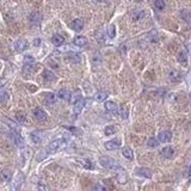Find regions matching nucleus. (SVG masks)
I'll list each match as a JSON object with an SVG mask.
<instances>
[{
  "mask_svg": "<svg viewBox=\"0 0 191 191\" xmlns=\"http://www.w3.org/2000/svg\"><path fill=\"white\" fill-rule=\"evenodd\" d=\"M52 42H53L54 46L59 47V46H61V44H63V42H65V38H63V36H62V35L55 34L53 37H52Z\"/></svg>",
  "mask_w": 191,
  "mask_h": 191,
  "instance_id": "ddd939ff",
  "label": "nucleus"
},
{
  "mask_svg": "<svg viewBox=\"0 0 191 191\" xmlns=\"http://www.w3.org/2000/svg\"><path fill=\"white\" fill-rule=\"evenodd\" d=\"M85 105V100L81 98V99H79L78 102H75L74 104H73V111H74V114L75 115H79L81 112V110H83V107Z\"/></svg>",
  "mask_w": 191,
  "mask_h": 191,
  "instance_id": "1a4fd4ad",
  "label": "nucleus"
},
{
  "mask_svg": "<svg viewBox=\"0 0 191 191\" xmlns=\"http://www.w3.org/2000/svg\"><path fill=\"white\" fill-rule=\"evenodd\" d=\"M115 133H116V128L112 127V125H109V127L105 128V135H112Z\"/></svg>",
  "mask_w": 191,
  "mask_h": 191,
  "instance_id": "f704fd0d",
  "label": "nucleus"
},
{
  "mask_svg": "<svg viewBox=\"0 0 191 191\" xmlns=\"http://www.w3.org/2000/svg\"><path fill=\"white\" fill-rule=\"evenodd\" d=\"M5 84H6V79L5 78H0V87H2Z\"/></svg>",
  "mask_w": 191,
  "mask_h": 191,
  "instance_id": "58836bf2",
  "label": "nucleus"
},
{
  "mask_svg": "<svg viewBox=\"0 0 191 191\" xmlns=\"http://www.w3.org/2000/svg\"><path fill=\"white\" fill-rule=\"evenodd\" d=\"M99 161H100V165H102L103 167L112 170V171L116 172L117 179H118L120 183L124 184L127 182V173H125V170H124L122 166H120V165L117 164V161L114 160V159H111V158H107V157H100Z\"/></svg>",
  "mask_w": 191,
  "mask_h": 191,
  "instance_id": "f257e3e1",
  "label": "nucleus"
},
{
  "mask_svg": "<svg viewBox=\"0 0 191 191\" xmlns=\"http://www.w3.org/2000/svg\"><path fill=\"white\" fill-rule=\"evenodd\" d=\"M41 44V39L39 38H36L35 41H34V46H39Z\"/></svg>",
  "mask_w": 191,
  "mask_h": 191,
  "instance_id": "ea45409f",
  "label": "nucleus"
},
{
  "mask_svg": "<svg viewBox=\"0 0 191 191\" xmlns=\"http://www.w3.org/2000/svg\"><path fill=\"white\" fill-rule=\"evenodd\" d=\"M69 96H70V93L68 92L67 89H61V90L59 91V93H57V97L61 98V99H68Z\"/></svg>",
  "mask_w": 191,
  "mask_h": 191,
  "instance_id": "5701e85b",
  "label": "nucleus"
},
{
  "mask_svg": "<svg viewBox=\"0 0 191 191\" xmlns=\"http://www.w3.org/2000/svg\"><path fill=\"white\" fill-rule=\"evenodd\" d=\"M178 61L180 62L182 65H185L188 62V55H186L185 52H180L178 54Z\"/></svg>",
  "mask_w": 191,
  "mask_h": 191,
  "instance_id": "cd10ccee",
  "label": "nucleus"
},
{
  "mask_svg": "<svg viewBox=\"0 0 191 191\" xmlns=\"http://www.w3.org/2000/svg\"><path fill=\"white\" fill-rule=\"evenodd\" d=\"M11 139H12V141H13V143H15L16 146H18V147H23V139H22V136L18 134V133H12L11 134Z\"/></svg>",
  "mask_w": 191,
  "mask_h": 191,
  "instance_id": "9d476101",
  "label": "nucleus"
},
{
  "mask_svg": "<svg viewBox=\"0 0 191 191\" xmlns=\"http://www.w3.org/2000/svg\"><path fill=\"white\" fill-rule=\"evenodd\" d=\"M66 145H67V141L65 139H56V140L52 141L49 145L47 146L46 152L49 153V154H53V153L61 151L63 147H66Z\"/></svg>",
  "mask_w": 191,
  "mask_h": 191,
  "instance_id": "f03ea898",
  "label": "nucleus"
},
{
  "mask_svg": "<svg viewBox=\"0 0 191 191\" xmlns=\"http://www.w3.org/2000/svg\"><path fill=\"white\" fill-rule=\"evenodd\" d=\"M32 114H34L35 120L38 121V122H42V121H46L47 120L46 111H44L43 109H41V107H35L34 111H32Z\"/></svg>",
  "mask_w": 191,
  "mask_h": 191,
  "instance_id": "7ed1b4c3",
  "label": "nucleus"
},
{
  "mask_svg": "<svg viewBox=\"0 0 191 191\" xmlns=\"http://www.w3.org/2000/svg\"><path fill=\"white\" fill-rule=\"evenodd\" d=\"M94 98L96 100H98V102H102V100H105L107 98V93L105 91H99L96 93V96H94Z\"/></svg>",
  "mask_w": 191,
  "mask_h": 191,
  "instance_id": "b1692460",
  "label": "nucleus"
},
{
  "mask_svg": "<svg viewBox=\"0 0 191 191\" xmlns=\"http://www.w3.org/2000/svg\"><path fill=\"white\" fill-rule=\"evenodd\" d=\"M120 146H121V142H120V140H117V139L105 142V148H107V151H115V149H118Z\"/></svg>",
  "mask_w": 191,
  "mask_h": 191,
  "instance_id": "39448f33",
  "label": "nucleus"
},
{
  "mask_svg": "<svg viewBox=\"0 0 191 191\" xmlns=\"http://www.w3.org/2000/svg\"><path fill=\"white\" fill-rule=\"evenodd\" d=\"M147 145L149 146V147H152V148H154V147H158V146H159V141H158L157 139L151 138L148 141H147Z\"/></svg>",
  "mask_w": 191,
  "mask_h": 191,
  "instance_id": "473e14b6",
  "label": "nucleus"
},
{
  "mask_svg": "<svg viewBox=\"0 0 191 191\" xmlns=\"http://www.w3.org/2000/svg\"><path fill=\"white\" fill-rule=\"evenodd\" d=\"M56 102V94H54L52 92H48L44 94V103L48 105H52Z\"/></svg>",
  "mask_w": 191,
  "mask_h": 191,
  "instance_id": "f8f14e48",
  "label": "nucleus"
},
{
  "mask_svg": "<svg viewBox=\"0 0 191 191\" xmlns=\"http://www.w3.org/2000/svg\"><path fill=\"white\" fill-rule=\"evenodd\" d=\"M70 26H72V29L75 31H80L83 28H84V22H83V19H80V18H78V19H74L72 24H70Z\"/></svg>",
  "mask_w": 191,
  "mask_h": 191,
  "instance_id": "9b49d317",
  "label": "nucleus"
},
{
  "mask_svg": "<svg viewBox=\"0 0 191 191\" xmlns=\"http://www.w3.org/2000/svg\"><path fill=\"white\" fill-rule=\"evenodd\" d=\"M97 1H98V2H104L105 0H97Z\"/></svg>",
  "mask_w": 191,
  "mask_h": 191,
  "instance_id": "79ce46f5",
  "label": "nucleus"
},
{
  "mask_svg": "<svg viewBox=\"0 0 191 191\" xmlns=\"http://www.w3.org/2000/svg\"><path fill=\"white\" fill-rule=\"evenodd\" d=\"M180 17H182V19H184L185 22H190L191 19V15L189 13L188 10H182L180 11Z\"/></svg>",
  "mask_w": 191,
  "mask_h": 191,
  "instance_id": "c756f323",
  "label": "nucleus"
},
{
  "mask_svg": "<svg viewBox=\"0 0 191 191\" xmlns=\"http://www.w3.org/2000/svg\"><path fill=\"white\" fill-rule=\"evenodd\" d=\"M42 75H43V79H44L46 81H53L54 79H55V75H54L50 70H44Z\"/></svg>",
  "mask_w": 191,
  "mask_h": 191,
  "instance_id": "393cba45",
  "label": "nucleus"
},
{
  "mask_svg": "<svg viewBox=\"0 0 191 191\" xmlns=\"http://www.w3.org/2000/svg\"><path fill=\"white\" fill-rule=\"evenodd\" d=\"M107 35H109V37L114 38L116 36V29H115V25L114 24H111L109 28H107Z\"/></svg>",
  "mask_w": 191,
  "mask_h": 191,
  "instance_id": "7c9ffc66",
  "label": "nucleus"
},
{
  "mask_svg": "<svg viewBox=\"0 0 191 191\" xmlns=\"http://www.w3.org/2000/svg\"><path fill=\"white\" fill-rule=\"evenodd\" d=\"M79 99H81V91L80 90H75L70 96H69V100L72 104H74L75 102H78Z\"/></svg>",
  "mask_w": 191,
  "mask_h": 191,
  "instance_id": "dca6fc26",
  "label": "nucleus"
},
{
  "mask_svg": "<svg viewBox=\"0 0 191 191\" xmlns=\"http://www.w3.org/2000/svg\"><path fill=\"white\" fill-rule=\"evenodd\" d=\"M158 139H159L160 142H168V141L172 139V134H171L168 130H164V131L159 133Z\"/></svg>",
  "mask_w": 191,
  "mask_h": 191,
  "instance_id": "6e6552de",
  "label": "nucleus"
},
{
  "mask_svg": "<svg viewBox=\"0 0 191 191\" xmlns=\"http://www.w3.org/2000/svg\"><path fill=\"white\" fill-rule=\"evenodd\" d=\"M11 178H12V173H11V171H8V170H4V171L0 173V179H1L2 182H10Z\"/></svg>",
  "mask_w": 191,
  "mask_h": 191,
  "instance_id": "a211bd4d",
  "label": "nucleus"
},
{
  "mask_svg": "<svg viewBox=\"0 0 191 191\" xmlns=\"http://www.w3.org/2000/svg\"><path fill=\"white\" fill-rule=\"evenodd\" d=\"M122 154H123V157L124 158H127V159H133L134 158V154H133V151L130 149L129 147H123V149H122Z\"/></svg>",
  "mask_w": 191,
  "mask_h": 191,
  "instance_id": "4be33fe9",
  "label": "nucleus"
},
{
  "mask_svg": "<svg viewBox=\"0 0 191 191\" xmlns=\"http://www.w3.org/2000/svg\"><path fill=\"white\" fill-rule=\"evenodd\" d=\"M154 6L158 10H162V8L165 7V1L164 0H155L154 1Z\"/></svg>",
  "mask_w": 191,
  "mask_h": 191,
  "instance_id": "72a5a7b5",
  "label": "nucleus"
},
{
  "mask_svg": "<svg viewBox=\"0 0 191 191\" xmlns=\"http://www.w3.org/2000/svg\"><path fill=\"white\" fill-rule=\"evenodd\" d=\"M67 59H68V61L72 62V63H78V62H80V60H81V56H80V54L69 53L68 55H67Z\"/></svg>",
  "mask_w": 191,
  "mask_h": 191,
  "instance_id": "2eb2a0df",
  "label": "nucleus"
},
{
  "mask_svg": "<svg viewBox=\"0 0 191 191\" xmlns=\"http://www.w3.org/2000/svg\"><path fill=\"white\" fill-rule=\"evenodd\" d=\"M93 189H96V190H102V191L107 190V188H105V186H103V185H99V184L94 185V186H93Z\"/></svg>",
  "mask_w": 191,
  "mask_h": 191,
  "instance_id": "4c0bfd02",
  "label": "nucleus"
},
{
  "mask_svg": "<svg viewBox=\"0 0 191 191\" xmlns=\"http://www.w3.org/2000/svg\"><path fill=\"white\" fill-rule=\"evenodd\" d=\"M105 110L107 112H116L117 111V104L115 102H107L105 103Z\"/></svg>",
  "mask_w": 191,
  "mask_h": 191,
  "instance_id": "6ab92c4d",
  "label": "nucleus"
},
{
  "mask_svg": "<svg viewBox=\"0 0 191 191\" xmlns=\"http://www.w3.org/2000/svg\"><path fill=\"white\" fill-rule=\"evenodd\" d=\"M143 16H145V12H143V11H134V12L131 13V18H133L134 20H139V19L143 18Z\"/></svg>",
  "mask_w": 191,
  "mask_h": 191,
  "instance_id": "bb28decb",
  "label": "nucleus"
},
{
  "mask_svg": "<svg viewBox=\"0 0 191 191\" xmlns=\"http://www.w3.org/2000/svg\"><path fill=\"white\" fill-rule=\"evenodd\" d=\"M120 115L122 116L123 118H127L128 117V109L127 107H121V109H120Z\"/></svg>",
  "mask_w": 191,
  "mask_h": 191,
  "instance_id": "c9c22d12",
  "label": "nucleus"
},
{
  "mask_svg": "<svg viewBox=\"0 0 191 191\" xmlns=\"http://www.w3.org/2000/svg\"><path fill=\"white\" fill-rule=\"evenodd\" d=\"M188 176H189V178L191 179V165H190V167H189V171H188Z\"/></svg>",
  "mask_w": 191,
  "mask_h": 191,
  "instance_id": "a19ab883",
  "label": "nucleus"
},
{
  "mask_svg": "<svg viewBox=\"0 0 191 191\" xmlns=\"http://www.w3.org/2000/svg\"><path fill=\"white\" fill-rule=\"evenodd\" d=\"M30 138H31V140H32V142L39 143V142L42 141V139H43V134H42L41 131H34V133H31Z\"/></svg>",
  "mask_w": 191,
  "mask_h": 191,
  "instance_id": "4468645a",
  "label": "nucleus"
},
{
  "mask_svg": "<svg viewBox=\"0 0 191 191\" xmlns=\"http://www.w3.org/2000/svg\"><path fill=\"white\" fill-rule=\"evenodd\" d=\"M16 120L19 123H24L26 121V115L22 111H18V112H16Z\"/></svg>",
  "mask_w": 191,
  "mask_h": 191,
  "instance_id": "a878e982",
  "label": "nucleus"
},
{
  "mask_svg": "<svg viewBox=\"0 0 191 191\" xmlns=\"http://www.w3.org/2000/svg\"><path fill=\"white\" fill-rule=\"evenodd\" d=\"M34 61H35V59H34L31 55H26V56L24 57V63H25V65H28V63H29V65H30V63H34Z\"/></svg>",
  "mask_w": 191,
  "mask_h": 191,
  "instance_id": "e433bc0d",
  "label": "nucleus"
},
{
  "mask_svg": "<svg viewBox=\"0 0 191 191\" xmlns=\"http://www.w3.org/2000/svg\"><path fill=\"white\" fill-rule=\"evenodd\" d=\"M74 44L78 47H84L87 44V38L85 36H76L74 38Z\"/></svg>",
  "mask_w": 191,
  "mask_h": 191,
  "instance_id": "f3484780",
  "label": "nucleus"
},
{
  "mask_svg": "<svg viewBox=\"0 0 191 191\" xmlns=\"http://www.w3.org/2000/svg\"><path fill=\"white\" fill-rule=\"evenodd\" d=\"M135 172H136L138 176H141V177H143V178H151V177H152V172H151V170H148V168H146V167L136 168Z\"/></svg>",
  "mask_w": 191,
  "mask_h": 191,
  "instance_id": "0eeeda50",
  "label": "nucleus"
},
{
  "mask_svg": "<svg viewBox=\"0 0 191 191\" xmlns=\"http://www.w3.org/2000/svg\"><path fill=\"white\" fill-rule=\"evenodd\" d=\"M28 46H29V43H28V41L24 39V38H19V39H17L15 42V49L18 52V53L24 52V50L28 48Z\"/></svg>",
  "mask_w": 191,
  "mask_h": 191,
  "instance_id": "20e7f679",
  "label": "nucleus"
},
{
  "mask_svg": "<svg viewBox=\"0 0 191 191\" xmlns=\"http://www.w3.org/2000/svg\"><path fill=\"white\" fill-rule=\"evenodd\" d=\"M80 165H81L83 167L87 168V170L93 168V164H92L91 160H89V159H83V160H80Z\"/></svg>",
  "mask_w": 191,
  "mask_h": 191,
  "instance_id": "c85d7f7f",
  "label": "nucleus"
},
{
  "mask_svg": "<svg viewBox=\"0 0 191 191\" xmlns=\"http://www.w3.org/2000/svg\"><path fill=\"white\" fill-rule=\"evenodd\" d=\"M29 19H30L31 24H35V25H37L39 23V20H41V15L38 13V12H32L29 17Z\"/></svg>",
  "mask_w": 191,
  "mask_h": 191,
  "instance_id": "aec40b11",
  "label": "nucleus"
},
{
  "mask_svg": "<svg viewBox=\"0 0 191 191\" xmlns=\"http://www.w3.org/2000/svg\"><path fill=\"white\" fill-rule=\"evenodd\" d=\"M168 78H170V80L171 81H179L180 80V73L179 72H177V70H171L170 72V74H168Z\"/></svg>",
  "mask_w": 191,
  "mask_h": 191,
  "instance_id": "412c9836",
  "label": "nucleus"
},
{
  "mask_svg": "<svg viewBox=\"0 0 191 191\" xmlns=\"http://www.w3.org/2000/svg\"><path fill=\"white\" fill-rule=\"evenodd\" d=\"M8 99V93L4 90H0V103H5Z\"/></svg>",
  "mask_w": 191,
  "mask_h": 191,
  "instance_id": "2f4dec72",
  "label": "nucleus"
},
{
  "mask_svg": "<svg viewBox=\"0 0 191 191\" xmlns=\"http://www.w3.org/2000/svg\"><path fill=\"white\" fill-rule=\"evenodd\" d=\"M161 155L164 157V158H166V159H172L173 157H175V149L172 148V147H165V148H162V151H161Z\"/></svg>",
  "mask_w": 191,
  "mask_h": 191,
  "instance_id": "423d86ee",
  "label": "nucleus"
}]
</instances>
